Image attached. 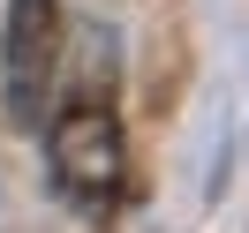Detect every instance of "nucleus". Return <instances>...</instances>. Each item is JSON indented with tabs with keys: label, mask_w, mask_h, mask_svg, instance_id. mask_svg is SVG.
Here are the masks:
<instances>
[{
	"label": "nucleus",
	"mask_w": 249,
	"mask_h": 233,
	"mask_svg": "<svg viewBox=\"0 0 249 233\" xmlns=\"http://www.w3.org/2000/svg\"><path fill=\"white\" fill-rule=\"evenodd\" d=\"M46 158H53L61 196L91 203V211H113L121 188H128V143H121V121H113L106 98H68V106L53 113Z\"/></svg>",
	"instance_id": "1"
},
{
	"label": "nucleus",
	"mask_w": 249,
	"mask_h": 233,
	"mask_svg": "<svg viewBox=\"0 0 249 233\" xmlns=\"http://www.w3.org/2000/svg\"><path fill=\"white\" fill-rule=\"evenodd\" d=\"M53 76H61V0H8L0 83H8V113H16L23 128H46Z\"/></svg>",
	"instance_id": "2"
}]
</instances>
